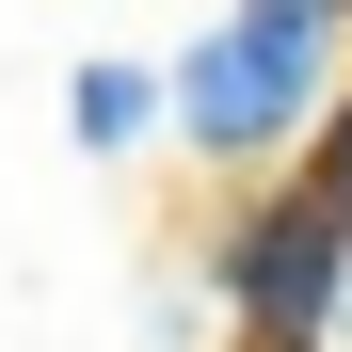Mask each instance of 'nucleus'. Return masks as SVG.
I'll use <instances>...</instances> for the list:
<instances>
[{
	"label": "nucleus",
	"mask_w": 352,
	"mask_h": 352,
	"mask_svg": "<svg viewBox=\"0 0 352 352\" xmlns=\"http://www.w3.org/2000/svg\"><path fill=\"white\" fill-rule=\"evenodd\" d=\"M320 48H336V0H241L224 32H192V65L160 80V112L208 160H256V144H288L320 112Z\"/></svg>",
	"instance_id": "nucleus-1"
},
{
	"label": "nucleus",
	"mask_w": 352,
	"mask_h": 352,
	"mask_svg": "<svg viewBox=\"0 0 352 352\" xmlns=\"http://www.w3.org/2000/svg\"><path fill=\"white\" fill-rule=\"evenodd\" d=\"M224 305L256 320V352H320L352 305V224L320 192H272L256 224H224Z\"/></svg>",
	"instance_id": "nucleus-2"
},
{
	"label": "nucleus",
	"mask_w": 352,
	"mask_h": 352,
	"mask_svg": "<svg viewBox=\"0 0 352 352\" xmlns=\"http://www.w3.org/2000/svg\"><path fill=\"white\" fill-rule=\"evenodd\" d=\"M160 129V80L144 65H80V144H144Z\"/></svg>",
	"instance_id": "nucleus-3"
}]
</instances>
